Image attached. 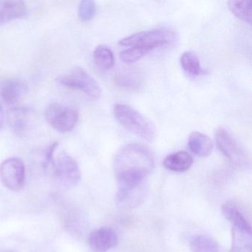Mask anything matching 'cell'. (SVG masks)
Wrapping results in <instances>:
<instances>
[{
	"mask_svg": "<svg viewBox=\"0 0 252 252\" xmlns=\"http://www.w3.org/2000/svg\"><path fill=\"white\" fill-rule=\"evenodd\" d=\"M154 166V157L147 147L130 144L116 155L113 169L118 184H141L145 182Z\"/></svg>",
	"mask_w": 252,
	"mask_h": 252,
	"instance_id": "1",
	"label": "cell"
},
{
	"mask_svg": "<svg viewBox=\"0 0 252 252\" xmlns=\"http://www.w3.org/2000/svg\"><path fill=\"white\" fill-rule=\"evenodd\" d=\"M116 120L129 132L137 136L152 141L156 137V129L150 120L132 107L123 104H116L113 107Z\"/></svg>",
	"mask_w": 252,
	"mask_h": 252,
	"instance_id": "2",
	"label": "cell"
},
{
	"mask_svg": "<svg viewBox=\"0 0 252 252\" xmlns=\"http://www.w3.org/2000/svg\"><path fill=\"white\" fill-rule=\"evenodd\" d=\"M58 82L65 88L85 93L93 99H98L101 95V90L98 82L82 67H73L60 76Z\"/></svg>",
	"mask_w": 252,
	"mask_h": 252,
	"instance_id": "3",
	"label": "cell"
},
{
	"mask_svg": "<svg viewBox=\"0 0 252 252\" xmlns=\"http://www.w3.org/2000/svg\"><path fill=\"white\" fill-rule=\"evenodd\" d=\"M215 140L221 153L233 166L239 169H246L249 166L247 153L226 129L224 128L217 129Z\"/></svg>",
	"mask_w": 252,
	"mask_h": 252,
	"instance_id": "4",
	"label": "cell"
},
{
	"mask_svg": "<svg viewBox=\"0 0 252 252\" xmlns=\"http://www.w3.org/2000/svg\"><path fill=\"white\" fill-rule=\"evenodd\" d=\"M175 39V33L166 29H154L138 32L119 41V45L127 47H141L152 50L170 43Z\"/></svg>",
	"mask_w": 252,
	"mask_h": 252,
	"instance_id": "5",
	"label": "cell"
},
{
	"mask_svg": "<svg viewBox=\"0 0 252 252\" xmlns=\"http://www.w3.org/2000/svg\"><path fill=\"white\" fill-rule=\"evenodd\" d=\"M50 125L60 132L71 131L79 121V113L73 107L54 103L47 107L45 112Z\"/></svg>",
	"mask_w": 252,
	"mask_h": 252,
	"instance_id": "6",
	"label": "cell"
},
{
	"mask_svg": "<svg viewBox=\"0 0 252 252\" xmlns=\"http://www.w3.org/2000/svg\"><path fill=\"white\" fill-rule=\"evenodd\" d=\"M0 179L3 185L13 191L23 188L26 179V168L21 159L11 158L0 166Z\"/></svg>",
	"mask_w": 252,
	"mask_h": 252,
	"instance_id": "7",
	"label": "cell"
},
{
	"mask_svg": "<svg viewBox=\"0 0 252 252\" xmlns=\"http://www.w3.org/2000/svg\"><path fill=\"white\" fill-rule=\"evenodd\" d=\"M56 178L66 187H75L81 179V171L77 162L65 153H61L54 160Z\"/></svg>",
	"mask_w": 252,
	"mask_h": 252,
	"instance_id": "8",
	"label": "cell"
},
{
	"mask_svg": "<svg viewBox=\"0 0 252 252\" xmlns=\"http://www.w3.org/2000/svg\"><path fill=\"white\" fill-rule=\"evenodd\" d=\"M116 194V204L129 210L138 207L144 201L147 194L145 182L141 184H118Z\"/></svg>",
	"mask_w": 252,
	"mask_h": 252,
	"instance_id": "9",
	"label": "cell"
},
{
	"mask_svg": "<svg viewBox=\"0 0 252 252\" xmlns=\"http://www.w3.org/2000/svg\"><path fill=\"white\" fill-rule=\"evenodd\" d=\"M117 234L110 227L104 226L94 230L89 237V243L94 252H106L117 246Z\"/></svg>",
	"mask_w": 252,
	"mask_h": 252,
	"instance_id": "10",
	"label": "cell"
},
{
	"mask_svg": "<svg viewBox=\"0 0 252 252\" xmlns=\"http://www.w3.org/2000/svg\"><path fill=\"white\" fill-rule=\"evenodd\" d=\"M27 89V85L21 79H5L0 85V95L6 104H14L26 94Z\"/></svg>",
	"mask_w": 252,
	"mask_h": 252,
	"instance_id": "11",
	"label": "cell"
},
{
	"mask_svg": "<svg viewBox=\"0 0 252 252\" xmlns=\"http://www.w3.org/2000/svg\"><path fill=\"white\" fill-rule=\"evenodd\" d=\"M27 12V6L23 1H0V26L25 17Z\"/></svg>",
	"mask_w": 252,
	"mask_h": 252,
	"instance_id": "12",
	"label": "cell"
},
{
	"mask_svg": "<svg viewBox=\"0 0 252 252\" xmlns=\"http://www.w3.org/2000/svg\"><path fill=\"white\" fill-rule=\"evenodd\" d=\"M193 163L191 155L187 152L179 151L172 153L165 158L163 165L172 172H184L188 170Z\"/></svg>",
	"mask_w": 252,
	"mask_h": 252,
	"instance_id": "13",
	"label": "cell"
},
{
	"mask_svg": "<svg viewBox=\"0 0 252 252\" xmlns=\"http://www.w3.org/2000/svg\"><path fill=\"white\" fill-rule=\"evenodd\" d=\"M188 146L191 153L199 157H207L212 153L213 149L212 140L207 135L199 132L190 134Z\"/></svg>",
	"mask_w": 252,
	"mask_h": 252,
	"instance_id": "14",
	"label": "cell"
},
{
	"mask_svg": "<svg viewBox=\"0 0 252 252\" xmlns=\"http://www.w3.org/2000/svg\"><path fill=\"white\" fill-rule=\"evenodd\" d=\"M222 213L234 228L252 231V225L238 207L230 203L222 206Z\"/></svg>",
	"mask_w": 252,
	"mask_h": 252,
	"instance_id": "15",
	"label": "cell"
},
{
	"mask_svg": "<svg viewBox=\"0 0 252 252\" xmlns=\"http://www.w3.org/2000/svg\"><path fill=\"white\" fill-rule=\"evenodd\" d=\"M232 245L229 252H252V232L234 228L231 229Z\"/></svg>",
	"mask_w": 252,
	"mask_h": 252,
	"instance_id": "16",
	"label": "cell"
},
{
	"mask_svg": "<svg viewBox=\"0 0 252 252\" xmlns=\"http://www.w3.org/2000/svg\"><path fill=\"white\" fill-rule=\"evenodd\" d=\"M116 83L124 89L135 91L141 88L142 79L139 73L135 70H125L116 75Z\"/></svg>",
	"mask_w": 252,
	"mask_h": 252,
	"instance_id": "17",
	"label": "cell"
},
{
	"mask_svg": "<svg viewBox=\"0 0 252 252\" xmlns=\"http://www.w3.org/2000/svg\"><path fill=\"white\" fill-rule=\"evenodd\" d=\"M189 246L192 252H220L219 245L216 240L204 234L193 237Z\"/></svg>",
	"mask_w": 252,
	"mask_h": 252,
	"instance_id": "18",
	"label": "cell"
},
{
	"mask_svg": "<svg viewBox=\"0 0 252 252\" xmlns=\"http://www.w3.org/2000/svg\"><path fill=\"white\" fill-rule=\"evenodd\" d=\"M181 64L183 70L191 76H200L204 73L200 60L195 53L187 51L181 57Z\"/></svg>",
	"mask_w": 252,
	"mask_h": 252,
	"instance_id": "19",
	"label": "cell"
},
{
	"mask_svg": "<svg viewBox=\"0 0 252 252\" xmlns=\"http://www.w3.org/2000/svg\"><path fill=\"white\" fill-rule=\"evenodd\" d=\"M95 64L102 70H110L114 65L115 57L113 51L105 45H99L94 52Z\"/></svg>",
	"mask_w": 252,
	"mask_h": 252,
	"instance_id": "20",
	"label": "cell"
},
{
	"mask_svg": "<svg viewBox=\"0 0 252 252\" xmlns=\"http://www.w3.org/2000/svg\"><path fill=\"white\" fill-rule=\"evenodd\" d=\"M228 5L236 17L249 24L252 23V1H230Z\"/></svg>",
	"mask_w": 252,
	"mask_h": 252,
	"instance_id": "21",
	"label": "cell"
},
{
	"mask_svg": "<svg viewBox=\"0 0 252 252\" xmlns=\"http://www.w3.org/2000/svg\"><path fill=\"white\" fill-rule=\"evenodd\" d=\"M29 111L26 109H17L13 112L11 117V125L14 132L22 135L27 130L29 126Z\"/></svg>",
	"mask_w": 252,
	"mask_h": 252,
	"instance_id": "22",
	"label": "cell"
},
{
	"mask_svg": "<svg viewBox=\"0 0 252 252\" xmlns=\"http://www.w3.org/2000/svg\"><path fill=\"white\" fill-rule=\"evenodd\" d=\"M150 50L141 47H129L127 49L124 50L120 53L121 60L126 64H132L141 60Z\"/></svg>",
	"mask_w": 252,
	"mask_h": 252,
	"instance_id": "23",
	"label": "cell"
},
{
	"mask_svg": "<svg viewBox=\"0 0 252 252\" xmlns=\"http://www.w3.org/2000/svg\"><path fill=\"white\" fill-rule=\"evenodd\" d=\"M96 12V5L92 0H84L79 7V16L82 21L92 20Z\"/></svg>",
	"mask_w": 252,
	"mask_h": 252,
	"instance_id": "24",
	"label": "cell"
},
{
	"mask_svg": "<svg viewBox=\"0 0 252 252\" xmlns=\"http://www.w3.org/2000/svg\"><path fill=\"white\" fill-rule=\"evenodd\" d=\"M57 146H58L57 143H54V144H51V145L47 149L45 155V161H44L45 166H48V165L52 161L53 158H54V153L55 150H57Z\"/></svg>",
	"mask_w": 252,
	"mask_h": 252,
	"instance_id": "25",
	"label": "cell"
},
{
	"mask_svg": "<svg viewBox=\"0 0 252 252\" xmlns=\"http://www.w3.org/2000/svg\"><path fill=\"white\" fill-rule=\"evenodd\" d=\"M4 110L2 104H0V129L2 127L4 123Z\"/></svg>",
	"mask_w": 252,
	"mask_h": 252,
	"instance_id": "26",
	"label": "cell"
}]
</instances>
